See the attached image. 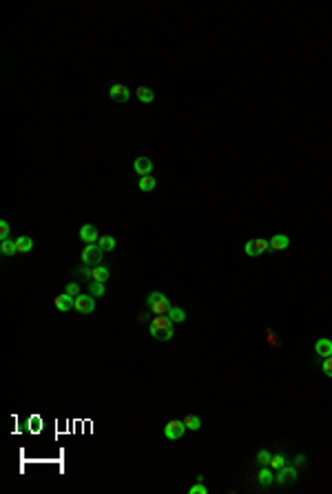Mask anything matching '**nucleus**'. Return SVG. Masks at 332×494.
I'll list each match as a JSON object with an SVG mask.
<instances>
[{"label":"nucleus","mask_w":332,"mask_h":494,"mask_svg":"<svg viewBox=\"0 0 332 494\" xmlns=\"http://www.w3.org/2000/svg\"><path fill=\"white\" fill-rule=\"evenodd\" d=\"M149 332L151 337H155L158 341H168L173 339V321L164 315H153L149 324Z\"/></svg>","instance_id":"f257e3e1"},{"label":"nucleus","mask_w":332,"mask_h":494,"mask_svg":"<svg viewBox=\"0 0 332 494\" xmlns=\"http://www.w3.org/2000/svg\"><path fill=\"white\" fill-rule=\"evenodd\" d=\"M151 315H153V312H151L149 308H146V310H142V312H137V315H135V324H142V321H146Z\"/></svg>","instance_id":"c756f323"},{"label":"nucleus","mask_w":332,"mask_h":494,"mask_svg":"<svg viewBox=\"0 0 332 494\" xmlns=\"http://www.w3.org/2000/svg\"><path fill=\"white\" fill-rule=\"evenodd\" d=\"M137 188H140L142 193H151L155 188V178H153V175H144V178H140Z\"/></svg>","instance_id":"aec40b11"},{"label":"nucleus","mask_w":332,"mask_h":494,"mask_svg":"<svg viewBox=\"0 0 332 494\" xmlns=\"http://www.w3.org/2000/svg\"><path fill=\"white\" fill-rule=\"evenodd\" d=\"M206 492H208V488L204 486L202 477H197V483H195V486L188 488V494H206Z\"/></svg>","instance_id":"393cba45"},{"label":"nucleus","mask_w":332,"mask_h":494,"mask_svg":"<svg viewBox=\"0 0 332 494\" xmlns=\"http://www.w3.org/2000/svg\"><path fill=\"white\" fill-rule=\"evenodd\" d=\"M321 370H324L328 377H332V357H324V362H321Z\"/></svg>","instance_id":"cd10ccee"},{"label":"nucleus","mask_w":332,"mask_h":494,"mask_svg":"<svg viewBox=\"0 0 332 494\" xmlns=\"http://www.w3.org/2000/svg\"><path fill=\"white\" fill-rule=\"evenodd\" d=\"M54 306L58 308L60 312H69V310H73V306H75V297L66 295V293H62V295H55L54 297Z\"/></svg>","instance_id":"9d476101"},{"label":"nucleus","mask_w":332,"mask_h":494,"mask_svg":"<svg viewBox=\"0 0 332 494\" xmlns=\"http://www.w3.org/2000/svg\"><path fill=\"white\" fill-rule=\"evenodd\" d=\"M109 96H111V100L113 102H120V104H124V102H129V98H131V91L124 87V84H111V89H109Z\"/></svg>","instance_id":"1a4fd4ad"},{"label":"nucleus","mask_w":332,"mask_h":494,"mask_svg":"<svg viewBox=\"0 0 332 494\" xmlns=\"http://www.w3.org/2000/svg\"><path fill=\"white\" fill-rule=\"evenodd\" d=\"M137 100L140 102H144V104H151V102H155V93L151 91L149 87H137Z\"/></svg>","instance_id":"6ab92c4d"},{"label":"nucleus","mask_w":332,"mask_h":494,"mask_svg":"<svg viewBox=\"0 0 332 494\" xmlns=\"http://www.w3.org/2000/svg\"><path fill=\"white\" fill-rule=\"evenodd\" d=\"M268 465L275 470V472H277V470H281L283 465H286V457H283V454H273V457H270V461H268Z\"/></svg>","instance_id":"5701e85b"},{"label":"nucleus","mask_w":332,"mask_h":494,"mask_svg":"<svg viewBox=\"0 0 332 494\" xmlns=\"http://www.w3.org/2000/svg\"><path fill=\"white\" fill-rule=\"evenodd\" d=\"M78 273L84 275V277H89L91 282H102V284H107V279L111 277L109 268H107V266H102V264H100V266H87V268L82 266V268H80Z\"/></svg>","instance_id":"7ed1b4c3"},{"label":"nucleus","mask_w":332,"mask_h":494,"mask_svg":"<svg viewBox=\"0 0 332 494\" xmlns=\"http://www.w3.org/2000/svg\"><path fill=\"white\" fill-rule=\"evenodd\" d=\"M297 479V468H290V465H283L281 470H277V474H275V483H279V486H288V483H292Z\"/></svg>","instance_id":"6e6552de"},{"label":"nucleus","mask_w":332,"mask_h":494,"mask_svg":"<svg viewBox=\"0 0 332 494\" xmlns=\"http://www.w3.org/2000/svg\"><path fill=\"white\" fill-rule=\"evenodd\" d=\"M133 171H135L137 175H142V178H144V175H151V171H153V162L142 155V158H137L135 162H133Z\"/></svg>","instance_id":"f8f14e48"},{"label":"nucleus","mask_w":332,"mask_h":494,"mask_svg":"<svg viewBox=\"0 0 332 494\" xmlns=\"http://www.w3.org/2000/svg\"><path fill=\"white\" fill-rule=\"evenodd\" d=\"M146 308H149L153 315H166V312L170 310V302H168V297H166L164 293L153 291V293H149V297H146Z\"/></svg>","instance_id":"f03ea898"},{"label":"nucleus","mask_w":332,"mask_h":494,"mask_svg":"<svg viewBox=\"0 0 332 494\" xmlns=\"http://www.w3.org/2000/svg\"><path fill=\"white\" fill-rule=\"evenodd\" d=\"M184 432H186V426H184V421H179V419H173V421H168V424L164 426V436L166 439H170V441L179 439Z\"/></svg>","instance_id":"0eeeda50"},{"label":"nucleus","mask_w":332,"mask_h":494,"mask_svg":"<svg viewBox=\"0 0 332 494\" xmlns=\"http://www.w3.org/2000/svg\"><path fill=\"white\" fill-rule=\"evenodd\" d=\"M80 240H82L84 244H96V242L100 240L98 229L93 224H84L82 229H80Z\"/></svg>","instance_id":"9b49d317"},{"label":"nucleus","mask_w":332,"mask_h":494,"mask_svg":"<svg viewBox=\"0 0 332 494\" xmlns=\"http://www.w3.org/2000/svg\"><path fill=\"white\" fill-rule=\"evenodd\" d=\"M0 235H2V240H9V222L7 220L0 222Z\"/></svg>","instance_id":"7c9ffc66"},{"label":"nucleus","mask_w":332,"mask_h":494,"mask_svg":"<svg viewBox=\"0 0 332 494\" xmlns=\"http://www.w3.org/2000/svg\"><path fill=\"white\" fill-rule=\"evenodd\" d=\"M89 295H93V297H104V293H107V286H104L102 282H91L89 284Z\"/></svg>","instance_id":"4be33fe9"},{"label":"nucleus","mask_w":332,"mask_h":494,"mask_svg":"<svg viewBox=\"0 0 332 494\" xmlns=\"http://www.w3.org/2000/svg\"><path fill=\"white\" fill-rule=\"evenodd\" d=\"M64 293H66V295H71V297H78L80 295V286H78V284H66Z\"/></svg>","instance_id":"c85d7f7f"},{"label":"nucleus","mask_w":332,"mask_h":494,"mask_svg":"<svg viewBox=\"0 0 332 494\" xmlns=\"http://www.w3.org/2000/svg\"><path fill=\"white\" fill-rule=\"evenodd\" d=\"M315 353L319 355L321 359H324V357H332V341H330V339H326V337L317 339V344H315Z\"/></svg>","instance_id":"4468645a"},{"label":"nucleus","mask_w":332,"mask_h":494,"mask_svg":"<svg viewBox=\"0 0 332 494\" xmlns=\"http://www.w3.org/2000/svg\"><path fill=\"white\" fill-rule=\"evenodd\" d=\"M182 421H184V426H186V430H193V432H195V430L202 428V419H199V417H195V415L184 417Z\"/></svg>","instance_id":"412c9836"},{"label":"nucleus","mask_w":332,"mask_h":494,"mask_svg":"<svg viewBox=\"0 0 332 494\" xmlns=\"http://www.w3.org/2000/svg\"><path fill=\"white\" fill-rule=\"evenodd\" d=\"M270 457H273V454H270L268 450H259V452H257V465H259V468H262V465H268Z\"/></svg>","instance_id":"bb28decb"},{"label":"nucleus","mask_w":332,"mask_h":494,"mask_svg":"<svg viewBox=\"0 0 332 494\" xmlns=\"http://www.w3.org/2000/svg\"><path fill=\"white\" fill-rule=\"evenodd\" d=\"M257 481L262 488H268L270 483H275V470L270 465H262L259 468V474H257Z\"/></svg>","instance_id":"ddd939ff"},{"label":"nucleus","mask_w":332,"mask_h":494,"mask_svg":"<svg viewBox=\"0 0 332 494\" xmlns=\"http://www.w3.org/2000/svg\"><path fill=\"white\" fill-rule=\"evenodd\" d=\"M168 319L173 321V324H182V321H186V310H184V308H177V306H170Z\"/></svg>","instance_id":"a211bd4d"},{"label":"nucleus","mask_w":332,"mask_h":494,"mask_svg":"<svg viewBox=\"0 0 332 494\" xmlns=\"http://www.w3.org/2000/svg\"><path fill=\"white\" fill-rule=\"evenodd\" d=\"M73 310H78L80 315H89V312H93L96 310V297L93 295H82V293H80V295L75 297Z\"/></svg>","instance_id":"423d86ee"},{"label":"nucleus","mask_w":332,"mask_h":494,"mask_svg":"<svg viewBox=\"0 0 332 494\" xmlns=\"http://www.w3.org/2000/svg\"><path fill=\"white\" fill-rule=\"evenodd\" d=\"M98 246L104 250V253H109V250H113V248L117 246V240H115L113 235H102V237L98 240Z\"/></svg>","instance_id":"f3484780"},{"label":"nucleus","mask_w":332,"mask_h":494,"mask_svg":"<svg viewBox=\"0 0 332 494\" xmlns=\"http://www.w3.org/2000/svg\"><path fill=\"white\" fill-rule=\"evenodd\" d=\"M31 248H33V240H31V237L20 235L16 240V250H18V253H31Z\"/></svg>","instance_id":"dca6fc26"},{"label":"nucleus","mask_w":332,"mask_h":494,"mask_svg":"<svg viewBox=\"0 0 332 494\" xmlns=\"http://www.w3.org/2000/svg\"><path fill=\"white\" fill-rule=\"evenodd\" d=\"M303 463H306V457H303V454H299V457H297V468H301Z\"/></svg>","instance_id":"2f4dec72"},{"label":"nucleus","mask_w":332,"mask_h":494,"mask_svg":"<svg viewBox=\"0 0 332 494\" xmlns=\"http://www.w3.org/2000/svg\"><path fill=\"white\" fill-rule=\"evenodd\" d=\"M266 335H268V344L270 346H273V348H279V346H281V339H279V337H277V332H275V330H266Z\"/></svg>","instance_id":"a878e982"},{"label":"nucleus","mask_w":332,"mask_h":494,"mask_svg":"<svg viewBox=\"0 0 332 494\" xmlns=\"http://www.w3.org/2000/svg\"><path fill=\"white\" fill-rule=\"evenodd\" d=\"M288 244H290V240H288L286 235H273L268 240V248L275 250V253H279V250L288 248Z\"/></svg>","instance_id":"2eb2a0df"},{"label":"nucleus","mask_w":332,"mask_h":494,"mask_svg":"<svg viewBox=\"0 0 332 494\" xmlns=\"http://www.w3.org/2000/svg\"><path fill=\"white\" fill-rule=\"evenodd\" d=\"M268 248V240H262V237H255V240H248L244 246V253L248 255V257H259V255H264Z\"/></svg>","instance_id":"39448f33"},{"label":"nucleus","mask_w":332,"mask_h":494,"mask_svg":"<svg viewBox=\"0 0 332 494\" xmlns=\"http://www.w3.org/2000/svg\"><path fill=\"white\" fill-rule=\"evenodd\" d=\"M0 250H2V255H13V253H18V250H16V242L2 240V244H0Z\"/></svg>","instance_id":"b1692460"},{"label":"nucleus","mask_w":332,"mask_h":494,"mask_svg":"<svg viewBox=\"0 0 332 494\" xmlns=\"http://www.w3.org/2000/svg\"><path fill=\"white\" fill-rule=\"evenodd\" d=\"M102 253L104 250L100 248L98 244H87L82 248V255H80V257H82L84 266H100L102 264Z\"/></svg>","instance_id":"20e7f679"}]
</instances>
